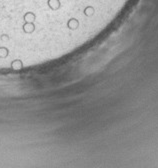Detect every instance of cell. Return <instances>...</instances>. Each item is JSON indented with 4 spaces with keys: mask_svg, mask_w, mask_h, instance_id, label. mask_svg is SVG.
Returning <instances> with one entry per match:
<instances>
[{
    "mask_svg": "<svg viewBox=\"0 0 158 168\" xmlns=\"http://www.w3.org/2000/svg\"><path fill=\"white\" fill-rule=\"evenodd\" d=\"M22 29L25 33H32L35 30V25L34 23H24Z\"/></svg>",
    "mask_w": 158,
    "mask_h": 168,
    "instance_id": "3",
    "label": "cell"
},
{
    "mask_svg": "<svg viewBox=\"0 0 158 168\" xmlns=\"http://www.w3.org/2000/svg\"><path fill=\"white\" fill-rule=\"evenodd\" d=\"M47 4L51 10H57L60 8V1L59 0H48Z\"/></svg>",
    "mask_w": 158,
    "mask_h": 168,
    "instance_id": "2",
    "label": "cell"
},
{
    "mask_svg": "<svg viewBox=\"0 0 158 168\" xmlns=\"http://www.w3.org/2000/svg\"><path fill=\"white\" fill-rule=\"evenodd\" d=\"M23 67V64H22L21 60L16 59L14 61H12L11 63V68H14V69H20V68Z\"/></svg>",
    "mask_w": 158,
    "mask_h": 168,
    "instance_id": "4",
    "label": "cell"
},
{
    "mask_svg": "<svg viewBox=\"0 0 158 168\" xmlns=\"http://www.w3.org/2000/svg\"><path fill=\"white\" fill-rule=\"evenodd\" d=\"M23 19L25 23H34L35 19H36V15L33 13V12H26L23 16Z\"/></svg>",
    "mask_w": 158,
    "mask_h": 168,
    "instance_id": "1",
    "label": "cell"
}]
</instances>
